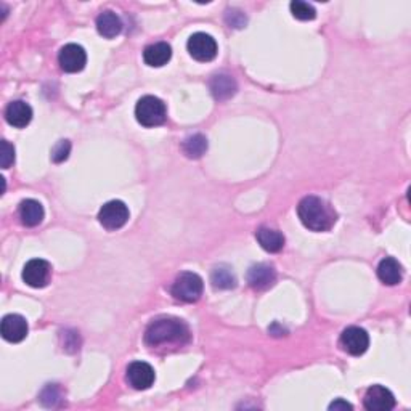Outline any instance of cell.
<instances>
[{"instance_id": "cell-25", "label": "cell", "mask_w": 411, "mask_h": 411, "mask_svg": "<svg viewBox=\"0 0 411 411\" xmlns=\"http://www.w3.org/2000/svg\"><path fill=\"white\" fill-rule=\"evenodd\" d=\"M60 399V387L57 384H49L42 390L40 394V401L45 406H55Z\"/></svg>"}, {"instance_id": "cell-18", "label": "cell", "mask_w": 411, "mask_h": 411, "mask_svg": "<svg viewBox=\"0 0 411 411\" xmlns=\"http://www.w3.org/2000/svg\"><path fill=\"white\" fill-rule=\"evenodd\" d=\"M209 87H211L212 97L219 101L228 100V98H232L238 90L236 81L230 74H217V76H214Z\"/></svg>"}, {"instance_id": "cell-29", "label": "cell", "mask_w": 411, "mask_h": 411, "mask_svg": "<svg viewBox=\"0 0 411 411\" xmlns=\"http://www.w3.org/2000/svg\"><path fill=\"white\" fill-rule=\"evenodd\" d=\"M269 333L272 334V336H284V334L288 333V331L284 329L283 326L279 325V323H273V325L269 328Z\"/></svg>"}, {"instance_id": "cell-22", "label": "cell", "mask_w": 411, "mask_h": 411, "mask_svg": "<svg viewBox=\"0 0 411 411\" xmlns=\"http://www.w3.org/2000/svg\"><path fill=\"white\" fill-rule=\"evenodd\" d=\"M214 289H233L236 286V277L228 265H217L211 273Z\"/></svg>"}, {"instance_id": "cell-21", "label": "cell", "mask_w": 411, "mask_h": 411, "mask_svg": "<svg viewBox=\"0 0 411 411\" xmlns=\"http://www.w3.org/2000/svg\"><path fill=\"white\" fill-rule=\"evenodd\" d=\"M182 149L190 160H199L208 151V138L203 134H193L186 137L182 143Z\"/></svg>"}, {"instance_id": "cell-16", "label": "cell", "mask_w": 411, "mask_h": 411, "mask_svg": "<svg viewBox=\"0 0 411 411\" xmlns=\"http://www.w3.org/2000/svg\"><path fill=\"white\" fill-rule=\"evenodd\" d=\"M172 57V49L167 42H156V44L148 45L143 51V60L148 66L161 68L169 63Z\"/></svg>"}, {"instance_id": "cell-11", "label": "cell", "mask_w": 411, "mask_h": 411, "mask_svg": "<svg viewBox=\"0 0 411 411\" xmlns=\"http://www.w3.org/2000/svg\"><path fill=\"white\" fill-rule=\"evenodd\" d=\"M156 375L151 365L147 362H134L127 368V382L134 389L147 390L153 386Z\"/></svg>"}, {"instance_id": "cell-5", "label": "cell", "mask_w": 411, "mask_h": 411, "mask_svg": "<svg viewBox=\"0 0 411 411\" xmlns=\"http://www.w3.org/2000/svg\"><path fill=\"white\" fill-rule=\"evenodd\" d=\"M129 216L130 212L125 203L119 199H113L101 206L100 212H98V222H100L106 230L114 232L123 228L125 223H127Z\"/></svg>"}, {"instance_id": "cell-17", "label": "cell", "mask_w": 411, "mask_h": 411, "mask_svg": "<svg viewBox=\"0 0 411 411\" xmlns=\"http://www.w3.org/2000/svg\"><path fill=\"white\" fill-rule=\"evenodd\" d=\"M18 216L21 219V223L26 227H37L44 221V208L39 201L36 199H25L21 201L18 208Z\"/></svg>"}, {"instance_id": "cell-28", "label": "cell", "mask_w": 411, "mask_h": 411, "mask_svg": "<svg viewBox=\"0 0 411 411\" xmlns=\"http://www.w3.org/2000/svg\"><path fill=\"white\" fill-rule=\"evenodd\" d=\"M353 406L349 403V401H345V400H342V399H338V400H334L333 403L329 405V410H334V411H338V410H352Z\"/></svg>"}, {"instance_id": "cell-3", "label": "cell", "mask_w": 411, "mask_h": 411, "mask_svg": "<svg viewBox=\"0 0 411 411\" xmlns=\"http://www.w3.org/2000/svg\"><path fill=\"white\" fill-rule=\"evenodd\" d=\"M135 118L143 127H158L167 119V108L164 101L158 97L145 95L137 101L135 106Z\"/></svg>"}, {"instance_id": "cell-9", "label": "cell", "mask_w": 411, "mask_h": 411, "mask_svg": "<svg viewBox=\"0 0 411 411\" xmlns=\"http://www.w3.org/2000/svg\"><path fill=\"white\" fill-rule=\"evenodd\" d=\"M58 63L63 71L66 73H79L86 68L87 53L81 45L68 44L64 45L58 53Z\"/></svg>"}, {"instance_id": "cell-24", "label": "cell", "mask_w": 411, "mask_h": 411, "mask_svg": "<svg viewBox=\"0 0 411 411\" xmlns=\"http://www.w3.org/2000/svg\"><path fill=\"white\" fill-rule=\"evenodd\" d=\"M69 153H71V143H69V140H60L53 147V149H51V160L55 162H63L69 158Z\"/></svg>"}, {"instance_id": "cell-13", "label": "cell", "mask_w": 411, "mask_h": 411, "mask_svg": "<svg viewBox=\"0 0 411 411\" xmlns=\"http://www.w3.org/2000/svg\"><path fill=\"white\" fill-rule=\"evenodd\" d=\"M27 329L29 328H27L26 319L18 314H10L3 316L2 326H0L2 338L8 340V342H21L23 339H26Z\"/></svg>"}, {"instance_id": "cell-1", "label": "cell", "mask_w": 411, "mask_h": 411, "mask_svg": "<svg viewBox=\"0 0 411 411\" xmlns=\"http://www.w3.org/2000/svg\"><path fill=\"white\" fill-rule=\"evenodd\" d=\"M190 340V328L184 320L162 316L149 323L145 333V342L149 347H160V345H184Z\"/></svg>"}, {"instance_id": "cell-4", "label": "cell", "mask_w": 411, "mask_h": 411, "mask_svg": "<svg viewBox=\"0 0 411 411\" xmlns=\"http://www.w3.org/2000/svg\"><path fill=\"white\" fill-rule=\"evenodd\" d=\"M203 289L204 282L198 273L184 272L175 278L174 284H172V296L180 302L193 303L203 296Z\"/></svg>"}, {"instance_id": "cell-23", "label": "cell", "mask_w": 411, "mask_h": 411, "mask_svg": "<svg viewBox=\"0 0 411 411\" xmlns=\"http://www.w3.org/2000/svg\"><path fill=\"white\" fill-rule=\"evenodd\" d=\"M289 8H291L292 16L301 21H312L316 16L315 7L308 2H302V0H294Z\"/></svg>"}, {"instance_id": "cell-7", "label": "cell", "mask_w": 411, "mask_h": 411, "mask_svg": "<svg viewBox=\"0 0 411 411\" xmlns=\"http://www.w3.org/2000/svg\"><path fill=\"white\" fill-rule=\"evenodd\" d=\"M340 347H342L344 352H347L353 357H358V355H363L370 347V336L363 328H358V326H349L342 331L339 339Z\"/></svg>"}, {"instance_id": "cell-20", "label": "cell", "mask_w": 411, "mask_h": 411, "mask_svg": "<svg viewBox=\"0 0 411 411\" xmlns=\"http://www.w3.org/2000/svg\"><path fill=\"white\" fill-rule=\"evenodd\" d=\"M256 238L259 245L262 246V249L267 252H279L284 246V236L278 230H273V228L260 227L256 232Z\"/></svg>"}, {"instance_id": "cell-19", "label": "cell", "mask_w": 411, "mask_h": 411, "mask_svg": "<svg viewBox=\"0 0 411 411\" xmlns=\"http://www.w3.org/2000/svg\"><path fill=\"white\" fill-rule=\"evenodd\" d=\"M97 31L105 39H113L123 31V20L114 12H103L97 18Z\"/></svg>"}, {"instance_id": "cell-15", "label": "cell", "mask_w": 411, "mask_h": 411, "mask_svg": "<svg viewBox=\"0 0 411 411\" xmlns=\"http://www.w3.org/2000/svg\"><path fill=\"white\" fill-rule=\"evenodd\" d=\"M377 277L387 286H395L403 278V269H401V264L394 259V257H386L377 265Z\"/></svg>"}, {"instance_id": "cell-10", "label": "cell", "mask_w": 411, "mask_h": 411, "mask_svg": "<svg viewBox=\"0 0 411 411\" xmlns=\"http://www.w3.org/2000/svg\"><path fill=\"white\" fill-rule=\"evenodd\" d=\"M363 405L368 411H390L395 406V397L384 386H371L366 390Z\"/></svg>"}, {"instance_id": "cell-27", "label": "cell", "mask_w": 411, "mask_h": 411, "mask_svg": "<svg viewBox=\"0 0 411 411\" xmlns=\"http://www.w3.org/2000/svg\"><path fill=\"white\" fill-rule=\"evenodd\" d=\"M225 21L228 23V26L230 27H242L246 25V15L240 10H235V8H232V10H227L225 15Z\"/></svg>"}, {"instance_id": "cell-14", "label": "cell", "mask_w": 411, "mask_h": 411, "mask_svg": "<svg viewBox=\"0 0 411 411\" xmlns=\"http://www.w3.org/2000/svg\"><path fill=\"white\" fill-rule=\"evenodd\" d=\"M7 123L16 129L26 127L32 121V108L23 100H15L5 110Z\"/></svg>"}, {"instance_id": "cell-6", "label": "cell", "mask_w": 411, "mask_h": 411, "mask_svg": "<svg viewBox=\"0 0 411 411\" xmlns=\"http://www.w3.org/2000/svg\"><path fill=\"white\" fill-rule=\"evenodd\" d=\"M188 51L196 62L208 63L212 62L217 57V42L212 36L206 34V32H196L188 39Z\"/></svg>"}, {"instance_id": "cell-2", "label": "cell", "mask_w": 411, "mask_h": 411, "mask_svg": "<svg viewBox=\"0 0 411 411\" xmlns=\"http://www.w3.org/2000/svg\"><path fill=\"white\" fill-rule=\"evenodd\" d=\"M297 216L312 232H328L338 221L333 208L319 196H306L297 206Z\"/></svg>"}, {"instance_id": "cell-26", "label": "cell", "mask_w": 411, "mask_h": 411, "mask_svg": "<svg viewBox=\"0 0 411 411\" xmlns=\"http://www.w3.org/2000/svg\"><path fill=\"white\" fill-rule=\"evenodd\" d=\"M15 162V148L7 140H2V154H0V164L2 169H8Z\"/></svg>"}, {"instance_id": "cell-8", "label": "cell", "mask_w": 411, "mask_h": 411, "mask_svg": "<svg viewBox=\"0 0 411 411\" xmlns=\"http://www.w3.org/2000/svg\"><path fill=\"white\" fill-rule=\"evenodd\" d=\"M51 278V265L44 259H32L23 269V282L31 288H45Z\"/></svg>"}, {"instance_id": "cell-12", "label": "cell", "mask_w": 411, "mask_h": 411, "mask_svg": "<svg viewBox=\"0 0 411 411\" xmlns=\"http://www.w3.org/2000/svg\"><path fill=\"white\" fill-rule=\"evenodd\" d=\"M275 282H277V272L269 264H256L247 272V283H249L252 289H257V291H264V289L272 288Z\"/></svg>"}]
</instances>
